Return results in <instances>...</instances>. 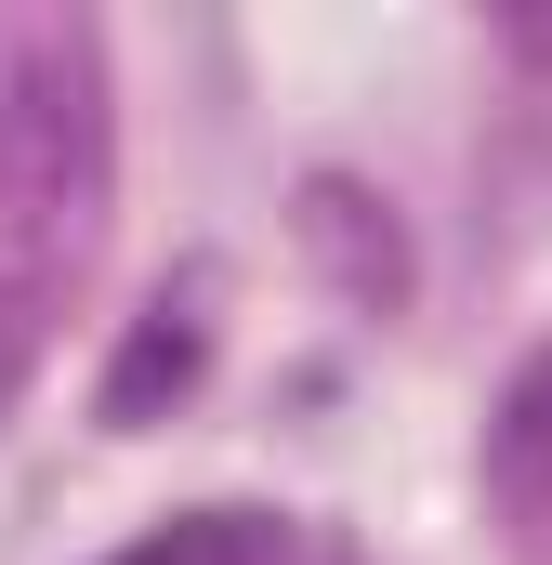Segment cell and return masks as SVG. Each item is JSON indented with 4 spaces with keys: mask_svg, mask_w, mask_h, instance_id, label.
<instances>
[{
    "mask_svg": "<svg viewBox=\"0 0 552 565\" xmlns=\"http://www.w3.org/2000/svg\"><path fill=\"white\" fill-rule=\"evenodd\" d=\"M487 487L513 513H552V355L500 395V422H487Z\"/></svg>",
    "mask_w": 552,
    "mask_h": 565,
    "instance_id": "obj_1",
    "label": "cell"
},
{
    "mask_svg": "<svg viewBox=\"0 0 552 565\" xmlns=\"http://www.w3.org/2000/svg\"><path fill=\"white\" fill-rule=\"evenodd\" d=\"M184 369H198V329L145 316V329H132V355H119V382H106V422H145V395H158V382H184Z\"/></svg>",
    "mask_w": 552,
    "mask_h": 565,
    "instance_id": "obj_2",
    "label": "cell"
},
{
    "mask_svg": "<svg viewBox=\"0 0 552 565\" xmlns=\"http://www.w3.org/2000/svg\"><path fill=\"white\" fill-rule=\"evenodd\" d=\"M119 565H264V526H251V513H198V526H158V540L119 553Z\"/></svg>",
    "mask_w": 552,
    "mask_h": 565,
    "instance_id": "obj_3",
    "label": "cell"
}]
</instances>
